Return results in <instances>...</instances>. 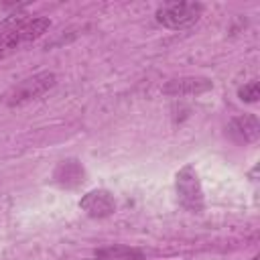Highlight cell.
<instances>
[{
	"mask_svg": "<svg viewBox=\"0 0 260 260\" xmlns=\"http://www.w3.org/2000/svg\"><path fill=\"white\" fill-rule=\"evenodd\" d=\"M175 191H177V199L179 203L191 211V213H201L205 199H203V189H201V181L199 175L195 171L193 165H185L177 177H175Z\"/></svg>",
	"mask_w": 260,
	"mask_h": 260,
	"instance_id": "277c9868",
	"label": "cell"
},
{
	"mask_svg": "<svg viewBox=\"0 0 260 260\" xmlns=\"http://www.w3.org/2000/svg\"><path fill=\"white\" fill-rule=\"evenodd\" d=\"M203 8L205 6L201 2H167L156 8L154 18L158 24L179 30V28H187V26L195 24L199 20Z\"/></svg>",
	"mask_w": 260,
	"mask_h": 260,
	"instance_id": "3957f363",
	"label": "cell"
},
{
	"mask_svg": "<svg viewBox=\"0 0 260 260\" xmlns=\"http://www.w3.org/2000/svg\"><path fill=\"white\" fill-rule=\"evenodd\" d=\"M83 167L79 160L75 158H67V160H61L55 171H53V179L63 185V187H77L83 183Z\"/></svg>",
	"mask_w": 260,
	"mask_h": 260,
	"instance_id": "ba28073f",
	"label": "cell"
},
{
	"mask_svg": "<svg viewBox=\"0 0 260 260\" xmlns=\"http://www.w3.org/2000/svg\"><path fill=\"white\" fill-rule=\"evenodd\" d=\"M238 98H240L242 102H246V104H256L258 98H260V85H258V81L252 79L250 83L242 85V87L238 89Z\"/></svg>",
	"mask_w": 260,
	"mask_h": 260,
	"instance_id": "30bf717a",
	"label": "cell"
},
{
	"mask_svg": "<svg viewBox=\"0 0 260 260\" xmlns=\"http://www.w3.org/2000/svg\"><path fill=\"white\" fill-rule=\"evenodd\" d=\"M55 83H57V75L53 71H41V73H35L30 77L18 81L16 85H12L2 95V100L8 108H18V106H24L28 102L39 100L49 89H53Z\"/></svg>",
	"mask_w": 260,
	"mask_h": 260,
	"instance_id": "7a4b0ae2",
	"label": "cell"
},
{
	"mask_svg": "<svg viewBox=\"0 0 260 260\" xmlns=\"http://www.w3.org/2000/svg\"><path fill=\"white\" fill-rule=\"evenodd\" d=\"M252 260H258V256H254V258H252Z\"/></svg>",
	"mask_w": 260,
	"mask_h": 260,
	"instance_id": "8fae6325",
	"label": "cell"
},
{
	"mask_svg": "<svg viewBox=\"0 0 260 260\" xmlns=\"http://www.w3.org/2000/svg\"><path fill=\"white\" fill-rule=\"evenodd\" d=\"M79 209L85 211L89 217L102 219V217H108L116 211V199L106 189H93L79 199Z\"/></svg>",
	"mask_w": 260,
	"mask_h": 260,
	"instance_id": "5b68a950",
	"label": "cell"
},
{
	"mask_svg": "<svg viewBox=\"0 0 260 260\" xmlns=\"http://www.w3.org/2000/svg\"><path fill=\"white\" fill-rule=\"evenodd\" d=\"M211 81L207 77H179V79H171L162 91L167 95H199V93H205L211 89Z\"/></svg>",
	"mask_w": 260,
	"mask_h": 260,
	"instance_id": "52a82bcc",
	"label": "cell"
},
{
	"mask_svg": "<svg viewBox=\"0 0 260 260\" xmlns=\"http://www.w3.org/2000/svg\"><path fill=\"white\" fill-rule=\"evenodd\" d=\"M49 26H51V20L47 16H35V18L12 16L0 22V59L12 55L22 45L37 41L49 30Z\"/></svg>",
	"mask_w": 260,
	"mask_h": 260,
	"instance_id": "6da1fadb",
	"label": "cell"
},
{
	"mask_svg": "<svg viewBox=\"0 0 260 260\" xmlns=\"http://www.w3.org/2000/svg\"><path fill=\"white\" fill-rule=\"evenodd\" d=\"M228 134L240 144H252L260 138V122L254 114H242L228 124Z\"/></svg>",
	"mask_w": 260,
	"mask_h": 260,
	"instance_id": "8992f818",
	"label": "cell"
},
{
	"mask_svg": "<svg viewBox=\"0 0 260 260\" xmlns=\"http://www.w3.org/2000/svg\"><path fill=\"white\" fill-rule=\"evenodd\" d=\"M95 258H98V260H146L140 250L128 248V246H124V244L100 248V250H95Z\"/></svg>",
	"mask_w": 260,
	"mask_h": 260,
	"instance_id": "9c48e42d",
	"label": "cell"
}]
</instances>
